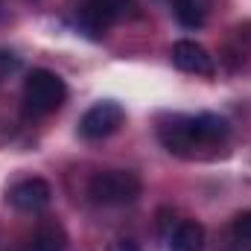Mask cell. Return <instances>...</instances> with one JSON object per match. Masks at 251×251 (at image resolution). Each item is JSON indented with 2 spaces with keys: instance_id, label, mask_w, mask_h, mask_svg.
<instances>
[{
  "instance_id": "cell-1",
  "label": "cell",
  "mask_w": 251,
  "mask_h": 251,
  "mask_svg": "<svg viewBox=\"0 0 251 251\" xmlns=\"http://www.w3.org/2000/svg\"><path fill=\"white\" fill-rule=\"evenodd\" d=\"M131 12L134 0H79V6L73 9V26L85 38L100 41L114 24H120Z\"/></svg>"
},
{
  "instance_id": "cell-2",
  "label": "cell",
  "mask_w": 251,
  "mask_h": 251,
  "mask_svg": "<svg viewBox=\"0 0 251 251\" xmlns=\"http://www.w3.org/2000/svg\"><path fill=\"white\" fill-rule=\"evenodd\" d=\"M67 100V85L59 73L47 70V67H35L26 79H24V108L32 117H44L62 108Z\"/></svg>"
},
{
  "instance_id": "cell-3",
  "label": "cell",
  "mask_w": 251,
  "mask_h": 251,
  "mask_svg": "<svg viewBox=\"0 0 251 251\" xmlns=\"http://www.w3.org/2000/svg\"><path fill=\"white\" fill-rule=\"evenodd\" d=\"M140 178L128 170H105L97 173L88 184V196L94 204H105V207H123V204H134L140 199Z\"/></svg>"
},
{
  "instance_id": "cell-4",
  "label": "cell",
  "mask_w": 251,
  "mask_h": 251,
  "mask_svg": "<svg viewBox=\"0 0 251 251\" xmlns=\"http://www.w3.org/2000/svg\"><path fill=\"white\" fill-rule=\"evenodd\" d=\"M126 120V111L120 102L114 100H102L97 105H91L82 120H79V134L85 140H102V137H111Z\"/></svg>"
},
{
  "instance_id": "cell-5",
  "label": "cell",
  "mask_w": 251,
  "mask_h": 251,
  "mask_svg": "<svg viewBox=\"0 0 251 251\" xmlns=\"http://www.w3.org/2000/svg\"><path fill=\"white\" fill-rule=\"evenodd\" d=\"M158 137L173 155H190L196 146H204L196 128V114H173L158 126Z\"/></svg>"
},
{
  "instance_id": "cell-6",
  "label": "cell",
  "mask_w": 251,
  "mask_h": 251,
  "mask_svg": "<svg viewBox=\"0 0 251 251\" xmlns=\"http://www.w3.org/2000/svg\"><path fill=\"white\" fill-rule=\"evenodd\" d=\"M6 201L21 213H41L53 201V190L44 178H24L6 190Z\"/></svg>"
},
{
  "instance_id": "cell-7",
  "label": "cell",
  "mask_w": 251,
  "mask_h": 251,
  "mask_svg": "<svg viewBox=\"0 0 251 251\" xmlns=\"http://www.w3.org/2000/svg\"><path fill=\"white\" fill-rule=\"evenodd\" d=\"M173 64H176L178 70H184V73H193V76H213V73H216L213 56H210L201 44H196V41H190V38L173 44Z\"/></svg>"
},
{
  "instance_id": "cell-8",
  "label": "cell",
  "mask_w": 251,
  "mask_h": 251,
  "mask_svg": "<svg viewBox=\"0 0 251 251\" xmlns=\"http://www.w3.org/2000/svg\"><path fill=\"white\" fill-rule=\"evenodd\" d=\"M67 249V231L62 222L56 219H44L35 234H32V246L29 251H64Z\"/></svg>"
},
{
  "instance_id": "cell-9",
  "label": "cell",
  "mask_w": 251,
  "mask_h": 251,
  "mask_svg": "<svg viewBox=\"0 0 251 251\" xmlns=\"http://www.w3.org/2000/svg\"><path fill=\"white\" fill-rule=\"evenodd\" d=\"M204 249V225L196 219H184L170 234V251H201Z\"/></svg>"
},
{
  "instance_id": "cell-10",
  "label": "cell",
  "mask_w": 251,
  "mask_h": 251,
  "mask_svg": "<svg viewBox=\"0 0 251 251\" xmlns=\"http://www.w3.org/2000/svg\"><path fill=\"white\" fill-rule=\"evenodd\" d=\"M210 3L213 0H173V12H176V21L184 26V29H199L210 12Z\"/></svg>"
},
{
  "instance_id": "cell-11",
  "label": "cell",
  "mask_w": 251,
  "mask_h": 251,
  "mask_svg": "<svg viewBox=\"0 0 251 251\" xmlns=\"http://www.w3.org/2000/svg\"><path fill=\"white\" fill-rule=\"evenodd\" d=\"M196 128H199V137H201V143H204V146L225 140V137H228V131H231L228 120H225V117H219V114H213V111H201V114H196Z\"/></svg>"
},
{
  "instance_id": "cell-12",
  "label": "cell",
  "mask_w": 251,
  "mask_h": 251,
  "mask_svg": "<svg viewBox=\"0 0 251 251\" xmlns=\"http://www.w3.org/2000/svg\"><path fill=\"white\" fill-rule=\"evenodd\" d=\"M231 237L237 246H251V210H243L231 222Z\"/></svg>"
},
{
  "instance_id": "cell-13",
  "label": "cell",
  "mask_w": 251,
  "mask_h": 251,
  "mask_svg": "<svg viewBox=\"0 0 251 251\" xmlns=\"http://www.w3.org/2000/svg\"><path fill=\"white\" fill-rule=\"evenodd\" d=\"M21 67V59L15 56V53H9V50H0V82L3 79H9L15 70Z\"/></svg>"
},
{
  "instance_id": "cell-14",
  "label": "cell",
  "mask_w": 251,
  "mask_h": 251,
  "mask_svg": "<svg viewBox=\"0 0 251 251\" xmlns=\"http://www.w3.org/2000/svg\"><path fill=\"white\" fill-rule=\"evenodd\" d=\"M108 251H140V249H137L134 240H114V243L108 246Z\"/></svg>"
}]
</instances>
